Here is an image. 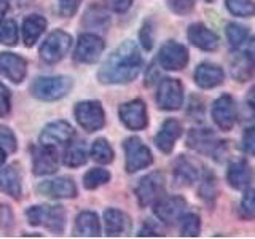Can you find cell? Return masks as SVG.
<instances>
[{"label": "cell", "mask_w": 255, "mask_h": 239, "mask_svg": "<svg viewBox=\"0 0 255 239\" xmlns=\"http://www.w3.org/2000/svg\"><path fill=\"white\" fill-rule=\"evenodd\" d=\"M142 56L132 40H126L104 61L98 78L106 85L131 83L142 70Z\"/></svg>", "instance_id": "obj_1"}, {"label": "cell", "mask_w": 255, "mask_h": 239, "mask_svg": "<svg viewBox=\"0 0 255 239\" xmlns=\"http://www.w3.org/2000/svg\"><path fill=\"white\" fill-rule=\"evenodd\" d=\"M187 145L201 155L212 156L215 161H223L227 155V142L220 140L209 127H195L190 129Z\"/></svg>", "instance_id": "obj_2"}, {"label": "cell", "mask_w": 255, "mask_h": 239, "mask_svg": "<svg viewBox=\"0 0 255 239\" xmlns=\"http://www.w3.org/2000/svg\"><path fill=\"white\" fill-rule=\"evenodd\" d=\"M26 215L30 225L45 227L56 235L66 228V211L62 206H32Z\"/></svg>", "instance_id": "obj_3"}, {"label": "cell", "mask_w": 255, "mask_h": 239, "mask_svg": "<svg viewBox=\"0 0 255 239\" xmlns=\"http://www.w3.org/2000/svg\"><path fill=\"white\" fill-rule=\"evenodd\" d=\"M72 78L69 77H38L30 85V93L40 101H58L72 90Z\"/></svg>", "instance_id": "obj_4"}, {"label": "cell", "mask_w": 255, "mask_h": 239, "mask_svg": "<svg viewBox=\"0 0 255 239\" xmlns=\"http://www.w3.org/2000/svg\"><path fill=\"white\" fill-rule=\"evenodd\" d=\"M166 187L164 174L155 171L147 174L145 177H142L140 182L135 187V198L140 207H147L150 204H155L159 198H163Z\"/></svg>", "instance_id": "obj_5"}, {"label": "cell", "mask_w": 255, "mask_h": 239, "mask_svg": "<svg viewBox=\"0 0 255 239\" xmlns=\"http://www.w3.org/2000/svg\"><path fill=\"white\" fill-rule=\"evenodd\" d=\"M72 46V37L64 30H54L40 46V58L46 64H56L64 59Z\"/></svg>", "instance_id": "obj_6"}, {"label": "cell", "mask_w": 255, "mask_h": 239, "mask_svg": "<svg viewBox=\"0 0 255 239\" xmlns=\"http://www.w3.org/2000/svg\"><path fill=\"white\" fill-rule=\"evenodd\" d=\"M126 153V171L132 174L140 169H145L153 163V155L150 148L139 137H129L125 140Z\"/></svg>", "instance_id": "obj_7"}, {"label": "cell", "mask_w": 255, "mask_h": 239, "mask_svg": "<svg viewBox=\"0 0 255 239\" xmlns=\"http://www.w3.org/2000/svg\"><path fill=\"white\" fill-rule=\"evenodd\" d=\"M75 118L78 124L88 132L99 131L106 123V115L101 102L98 101H85L75 106Z\"/></svg>", "instance_id": "obj_8"}, {"label": "cell", "mask_w": 255, "mask_h": 239, "mask_svg": "<svg viewBox=\"0 0 255 239\" xmlns=\"http://www.w3.org/2000/svg\"><path fill=\"white\" fill-rule=\"evenodd\" d=\"M156 104L163 110H179L183 104V86L175 78H163L156 93Z\"/></svg>", "instance_id": "obj_9"}, {"label": "cell", "mask_w": 255, "mask_h": 239, "mask_svg": "<svg viewBox=\"0 0 255 239\" xmlns=\"http://www.w3.org/2000/svg\"><path fill=\"white\" fill-rule=\"evenodd\" d=\"M212 120L220 131H231L238 120L236 102L230 94H222L212 106Z\"/></svg>", "instance_id": "obj_10"}, {"label": "cell", "mask_w": 255, "mask_h": 239, "mask_svg": "<svg viewBox=\"0 0 255 239\" xmlns=\"http://www.w3.org/2000/svg\"><path fill=\"white\" fill-rule=\"evenodd\" d=\"M188 59L190 56L187 46L174 42V40H169L159 48L158 62L166 70H182L183 67H187Z\"/></svg>", "instance_id": "obj_11"}, {"label": "cell", "mask_w": 255, "mask_h": 239, "mask_svg": "<svg viewBox=\"0 0 255 239\" xmlns=\"http://www.w3.org/2000/svg\"><path fill=\"white\" fill-rule=\"evenodd\" d=\"M187 209V201L182 196H166L159 198L155 203L153 212L158 217V220H161L166 225H174L177 223L182 215L185 214Z\"/></svg>", "instance_id": "obj_12"}, {"label": "cell", "mask_w": 255, "mask_h": 239, "mask_svg": "<svg viewBox=\"0 0 255 239\" xmlns=\"http://www.w3.org/2000/svg\"><path fill=\"white\" fill-rule=\"evenodd\" d=\"M120 120H122V123L128 129H132V131L145 129L148 124L145 102L142 99H134V101L123 104V106L120 107Z\"/></svg>", "instance_id": "obj_13"}, {"label": "cell", "mask_w": 255, "mask_h": 239, "mask_svg": "<svg viewBox=\"0 0 255 239\" xmlns=\"http://www.w3.org/2000/svg\"><path fill=\"white\" fill-rule=\"evenodd\" d=\"M230 72L236 82L246 83L255 77V56L249 51H241L235 48L230 58Z\"/></svg>", "instance_id": "obj_14"}, {"label": "cell", "mask_w": 255, "mask_h": 239, "mask_svg": "<svg viewBox=\"0 0 255 239\" xmlns=\"http://www.w3.org/2000/svg\"><path fill=\"white\" fill-rule=\"evenodd\" d=\"M104 48H106V45H104V40L101 37L94 34H83V35H80L77 42L74 58L77 62L93 64L99 59Z\"/></svg>", "instance_id": "obj_15"}, {"label": "cell", "mask_w": 255, "mask_h": 239, "mask_svg": "<svg viewBox=\"0 0 255 239\" xmlns=\"http://www.w3.org/2000/svg\"><path fill=\"white\" fill-rule=\"evenodd\" d=\"M59 158L54 147L40 145L32 151V172L35 175H50L58 171Z\"/></svg>", "instance_id": "obj_16"}, {"label": "cell", "mask_w": 255, "mask_h": 239, "mask_svg": "<svg viewBox=\"0 0 255 239\" xmlns=\"http://www.w3.org/2000/svg\"><path fill=\"white\" fill-rule=\"evenodd\" d=\"M75 129L67 121H54L43 127L42 134H40V143L46 147H58L66 145L72 139H74Z\"/></svg>", "instance_id": "obj_17"}, {"label": "cell", "mask_w": 255, "mask_h": 239, "mask_svg": "<svg viewBox=\"0 0 255 239\" xmlns=\"http://www.w3.org/2000/svg\"><path fill=\"white\" fill-rule=\"evenodd\" d=\"M37 190L40 195L48 196V198H56V199H66V198L77 196V187L74 180L69 177H59V179L42 182Z\"/></svg>", "instance_id": "obj_18"}, {"label": "cell", "mask_w": 255, "mask_h": 239, "mask_svg": "<svg viewBox=\"0 0 255 239\" xmlns=\"http://www.w3.org/2000/svg\"><path fill=\"white\" fill-rule=\"evenodd\" d=\"M187 35L191 45H195L203 51H215L219 48V35L207 26H204L203 22L191 24Z\"/></svg>", "instance_id": "obj_19"}, {"label": "cell", "mask_w": 255, "mask_h": 239, "mask_svg": "<svg viewBox=\"0 0 255 239\" xmlns=\"http://www.w3.org/2000/svg\"><path fill=\"white\" fill-rule=\"evenodd\" d=\"M0 74L13 83H21L27 74V64L14 53H0Z\"/></svg>", "instance_id": "obj_20"}, {"label": "cell", "mask_w": 255, "mask_h": 239, "mask_svg": "<svg viewBox=\"0 0 255 239\" xmlns=\"http://www.w3.org/2000/svg\"><path fill=\"white\" fill-rule=\"evenodd\" d=\"M225 80V72L222 67L215 66L211 62L199 64L195 70V83L201 88V90H212L223 83Z\"/></svg>", "instance_id": "obj_21"}, {"label": "cell", "mask_w": 255, "mask_h": 239, "mask_svg": "<svg viewBox=\"0 0 255 239\" xmlns=\"http://www.w3.org/2000/svg\"><path fill=\"white\" fill-rule=\"evenodd\" d=\"M180 135H182V124L177 120H174V118L166 120L155 137V143L158 150L163 151V153H171L174 150L175 142H177Z\"/></svg>", "instance_id": "obj_22"}, {"label": "cell", "mask_w": 255, "mask_h": 239, "mask_svg": "<svg viewBox=\"0 0 255 239\" xmlns=\"http://www.w3.org/2000/svg\"><path fill=\"white\" fill-rule=\"evenodd\" d=\"M172 179L177 187H191L199 179V171L191 159L182 155L174 161Z\"/></svg>", "instance_id": "obj_23"}, {"label": "cell", "mask_w": 255, "mask_h": 239, "mask_svg": "<svg viewBox=\"0 0 255 239\" xmlns=\"http://www.w3.org/2000/svg\"><path fill=\"white\" fill-rule=\"evenodd\" d=\"M227 182L235 190H246L252 182V171L246 159H236L227 169Z\"/></svg>", "instance_id": "obj_24"}, {"label": "cell", "mask_w": 255, "mask_h": 239, "mask_svg": "<svg viewBox=\"0 0 255 239\" xmlns=\"http://www.w3.org/2000/svg\"><path fill=\"white\" fill-rule=\"evenodd\" d=\"M104 223L107 236H123L131 231V219L118 209H107L104 212Z\"/></svg>", "instance_id": "obj_25"}, {"label": "cell", "mask_w": 255, "mask_h": 239, "mask_svg": "<svg viewBox=\"0 0 255 239\" xmlns=\"http://www.w3.org/2000/svg\"><path fill=\"white\" fill-rule=\"evenodd\" d=\"M0 191L13 199H19L22 195L21 175L16 169V166H6L0 169Z\"/></svg>", "instance_id": "obj_26"}, {"label": "cell", "mask_w": 255, "mask_h": 239, "mask_svg": "<svg viewBox=\"0 0 255 239\" xmlns=\"http://www.w3.org/2000/svg\"><path fill=\"white\" fill-rule=\"evenodd\" d=\"M46 29V19L40 14L29 16L22 24V42L26 46H32Z\"/></svg>", "instance_id": "obj_27"}, {"label": "cell", "mask_w": 255, "mask_h": 239, "mask_svg": "<svg viewBox=\"0 0 255 239\" xmlns=\"http://www.w3.org/2000/svg\"><path fill=\"white\" fill-rule=\"evenodd\" d=\"M75 231L78 236L98 238L101 235V225L98 215L90 211L82 212L75 220Z\"/></svg>", "instance_id": "obj_28"}, {"label": "cell", "mask_w": 255, "mask_h": 239, "mask_svg": "<svg viewBox=\"0 0 255 239\" xmlns=\"http://www.w3.org/2000/svg\"><path fill=\"white\" fill-rule=\"evenodd\" d=\"M88 153L83 142H69V148L64 155V163L69 167H80L86 163Z\"/></svg>", "instance_id": "obj_29"}, {"label": "cell", "mask_w": 255, "mask_h": 239, "mask_svg": "<svg viewBox=\"0 0 255 239\" xmlns=\"http://www.w3.org/2000/svg\"><path fill=\"white\" fill-rule=\"evenodd\" d=\"M198 193H199V198H201L206 204L214 206L215 198H217V180H215L214 174L211 171L204 172L201 183H199Z\"/></svg>", "instance_id": "obj_30"}, {"label": "cell", "mask_w": 255, "mask_h": 239, "mask_svg": "<svg viewBox=\"0 0 255 239\" xmlns=\"http://www.w3.org/2000/svg\"><path fill=\"white\" fill-rule=\"evenodd\" d=\"M225 34H227V40L231 48H239L246 43L247 37H249V29L243 24H238V22H230L227 29H225Z\"/></svg>", "instance_id": "obj_31"}, {"label": "cell", "mask_w": 255, "mask_h": 239, "mask_svg": "<svg viewBox=\"0 0 255 239\" xmlns=\"http://www.w3.org/2000/svg\"><path fill=\"white\" fill-rule=\"evenodd\" d=\"M91 156L94 161H98L101 164H109L114 161V150H112L110 143L106 139H98L94 140L91 147Z\"/></svg>", "instance_id": "obj_32"}, {"label": "cell", "mask_w": 255, "mask_h": 239, "mask_svg": "<svg viewBox=\"0 0 255 239\" xmlns=\"http://www.w3.org/2000/svg\"><path fill=\"white\" fill-rule=\"evenodd\" d=\"M227 10L238 18L255 16V0H227Z\"/></svg>", "instance_id": "obj_33"}, {"label": "cell", "mask_w": 255, "mask_h": 239, "mask_svg": "<svg viewBox=\"0 0 255 239\" xmlns=\"http://www.w3.org/2000/svg\"><path fill=\"white\" fill-rule=\"evenodd\" d=\"M180 222V235L183 238H196L201 231V219L196 214H183Z\"/></svg>", "instance_id": "obj_34"}, {"label": "cell", "mask_w": 255, "mask_h": 239, "mask_svg": "<svg viewBox=\"0 0 255 239\" xmlns=\"http://www.w3.org/2000/svg\"><path fill=\"white\" fill-rule=\"evenodd\" d=\"M19 40L18 24L13 19H2L0 21V43L14 46Z\"/></svg>", "instance_id": "obj_35"}, {"label": "cell", "mask_w": 255, "mask_h": 239, "mask_svg": "<svg viewBox=\"0 0 255 239\" xmlns=\"http://www.w3.org/2000/svg\"><path fill=\"white\" fill-rule=\"evenodd\" d=\"M110 180V172L101 167H94V169L88 171L83 177V185L88 190H96L98 187L104 185Z\"/></svg>", "instance_id": "obj_36"}, {"label": "cell", "mask_w": 255, "mask_h": 239, "mask_svg": "<svg viewBox=\"0 0 255 239\" xmlns=\"http://www.w3.org/2000/svg\"><path fill=\"white\" fill-rule=\"evenodd\" d=\"M239 215L244 220L255 219V190L247 187L239 203Z\"/></svg>", "instance_id": "obj_37"}, {"label": "cell", "mask_w": 255, "mask_h": 239, "mask_svg": "<svg viewBox=\"0 0 255 239\" xmlns=\"http://www.w3.org/2000/svg\"><path fill=\"white\" fill-rule=\"evenodd\" d=\"M83 22H86L90 27H101L102 30H106V27L109 26L110 19H109L107 13L104 11V8L94 5V6L90 8V10H88Z\"/></svg>", "instance_id": "obj_38"}, {"label": "cell", "mask_w": 255, "mask_h": 239, "mask_svg": "<svg viewBox=\"0 0 255 239\" xmlns=\"http://www.w3.org/2000/svg\"><path fill=\"white\" fill-rule=\"evenodd\" d=\"M139 40H140V45L143 46V50L150 51L153 48L155 43V29H153V24L151 21H145L143 26L139 32Z\"/></svg>", "instance_id": "obj_39"}, {"label": "cell", "mask_w": 255, "mask_h": 239, "mask_svg": "<svg viewBox=\"0 0 255 239\" xmlns=\"http://www.w3.org/2000/svg\"><path fill=\"white\" fill-rule=\"evenodd\" d=\"M167 6L172 13L185 16L195 10V0H167Z\"/></svg>", "instance_id": "obj_40"}, {"label": "cell", "mask_w": 255, "mask_h": 239, "mask_svg": "<svg viewBox=\"0 0 255 239\" xmlns=\"http://www.w3.org/2000/svg\"><path fill=\"white\" fill-rule=\"evenodd\" d=\"M82 0H58V11L64 18H70L72 14H75Z\"/></svg>", "instance_id": "obj_41"}, {"label": "cell", "mask_w": 255, "mask_h": 239, "mask_svg": "<svg viewBox=\"0 0 255 239\" xmlns=\"http://www.w3.org/2000/svg\"><path fill=\"white\" fill-rule=\"evenodd\" d=\"M0 143L5 147L8 151H14L16 150V137L11 132V129H8L5 126H0Z\"/></svg>", "instance_id": "obj_42"}, {"label": "cell", "mask_w": 255, "mask_h": 239, "mask_svg": "<svg viewBox=\"0 0 255 239\" xmlns=\"http://www.w3.org/2000/svg\"><path fill=\"white\" fill-rule=\"evenodd\" d=\"M243 147L246 153L255 156V126L247 127L243 135Z\"/></svg>", "instance_id": "obj_43"}, {"label": "cell", "mask_w": 255, "mask_h": 239, "mask_svg": "<svg viewBox=\"0 0 255 239\" xmlns=\"http://www.w3.org/2000/svg\"><path fill=\"white\" fill-rule=\"evenodd\" d=\"M10 90L3 83H0V117H6L10 114Z\"/></svg>", "instance_id": "obj_44"}, {"label": "cell", "mask_w": 255, "mask_h": 239, "mask_svg": "<svg viewBox=\"0 0 255 239\" xmlns=\"http://www.w3.org/2000/svg\"><path fill=\"white\" fill-rule=\"evenodd\" d=\"M0 225L3 227V230L13 228V214L6 206H0Z\"/></svg>", "instance_id": "obj_45"}, {"label": "cell", "mask_w": 255, "mask_h": 239, "mask_svg": "<svg viewBox=\"0 0 255 239\" xmlns=\"http://www.w3.org/2000/svg\"><path fill=\"white\" fill-rule=\"evenodd\" d=\"M131 3H132V0H109V6L118 13L126 11L128 8L131 6Z\"/></svg>", "instance_id": "obj_46"}, {"label": "cell", "mask_w": 255, "mask_h": 239, "mask_svg": "<svg viewBox=\"0 0 255 239\" xmlns=\"http://www.w3.org/2000/svg\"><path fill=\"white\" fill-rule=\"evenodd\" d=\"M139 236H163V233L155 225L145 223V225L142 227V230L139 231Z\"/></svg>", "instance_id": "obj_47"}, {"label": "cell", "mask_w": 255, "mask_h": 239, "mask_svg": "<svg viewBox=\"0 0 255 239\" xmlns=\"http://www.w3.org/2000/svg\"><path fill=\"white\" fill-rule=\"evenodd\" d=\"M246 104H247V107H249V110L252 112V115L255 117V85L251 88L249 93H247Z\"/></svg>", "instance_id": "obj_48"}, {"label": "cell", "mask_w": 255, "mask_h": 239, "mask_svg": "<svg viewBox=\"0 0 255 239\" xmlns=\"http://www.w3.org/2000/svg\"><path fill=\"white\" fill-rule=\"evenodd\" d=\"M6 10H8V2L6 0H0V18L6 13Z\"/></svg>", "instance_id": "obj_49"}, {"label": "cell", "mask_w": 255, "mask_h": 239, "mask_svg": "<svg viewBox=\"0 0 255 239\" xmlns=\"http://www.w3.org/2000/svg\"><path fill=\"white\" fill-rule=\"evenodd\" d=\"M5 159H6V155H5V150L2 147V143H0V166H2L5 163Z\"/></svg>", "instance_id": "obj_50"}, {"label": "cell", "mask_w": 255, "mask_h": 239, "mask_svg": "<svg viewBox=\"0 0 255 239\" xmlns=\"http://www.w3.org/2000/svg\"><path fill=\"white\" fill-rule=\"evenodd\" d=\"M207 2H214V0H207Z\"/></svg>", "instance_id": "obj_51"}]
</instances>
